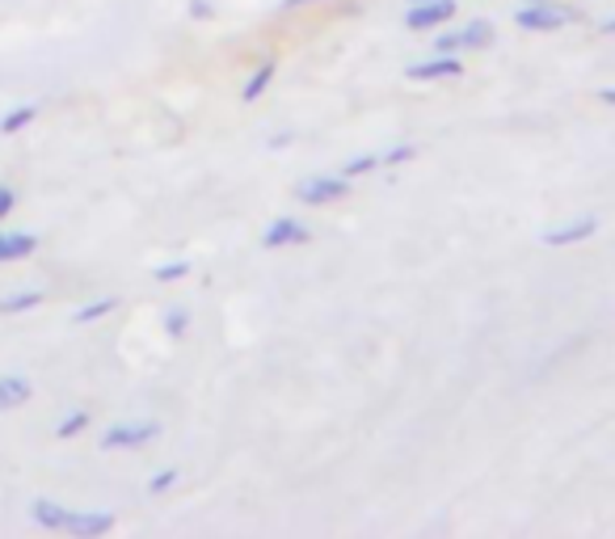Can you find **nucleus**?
<instances>
[{"mask_svg": "<svg viewBox=\"0 0 615 539\" xmlns=\"http://www.w3.org/2000/svg\"><path fill=\"white\" fill-rule=\"evenodd\" d=\"M598 101H603V106H615V85H607V89H598Z\"/></svg>", "mask_w": 615, "mask_h": 539, "instance_id": "nucleus-26", "label": "nucleus"}, {"mask_svg": "<svg viewBox=\"0 0 615 539\" xmlns=\"http://www.w3.org/2000/svg\"><path fill=\"white\" fill-rule=\"evenodd\" d=\"M274 72H279V60H261L258 68L249 72V80H245V89H240V101H258V97L274 85Z\"/></svg>", "mask_w": 615, "mask_h": 539, "instance_id": "nucleus-13", "label": "nucleus"}, {"mask_svg": "<svg viewBox=\"0 0 615 539\" xmlns=\"http://www.w3.org/2000/svg\"><path fill=\"white\" fill-rule=\"evenodd\" d=\"M190 18H194V22H207V18H215V4H207V0H194V4H190Z\"/></svg>", "mask_w": 615, "mask_h": 539, "instance_id": "nucleus-24", "label": "nucleus"}, {"mask_svg": "<svg viewBox=\"0 0 615 539\" xmlns=\"http://www.w3.org/2000/svg\"><path fill=\"white\" fill-rule=\"evenodd\" d=\"M308 240H312V228H308V224L291 219V215H279V219L266 224L261 249H291V245H308Z\"/></svg>", "mask_w": 615, "mask_h": 539, "instance_id": "nucleus-5", "label": "nucleus"}, {"mask_svg": "<svg viewBox=\"0 0 615 539\" xmlns=\"http://www.w3.org/2000/svg\"><path fill=\"white\" fill-rule=\"evenodd\" d=\"M68 510H72V506H64V502H51V497H34V502H30V522H34L39 531H60V536H64Z\"/></svg>", "mask_w": 615, "mask_h": 539, "instance_id": "nucleus-10", "label": "nucleus"}, {"mask_svg": "<svg viewBox=\"0 0 615 539\" xmlns=\"http://www.w3.org/2000/svg\"><path fill=\"white\" fill-rule=\"evenodd\" d=\"M152 439H161V422H119L97 439V446L101 451H140Z\"/></svg>", "mask_w": 615, "mask_h": 539, "instance_id": "nucleus-3", "label": "nucleus"}, {"mask_svg": "<svg viewBox=\"0 0 615 539\" xmlns=\"http://www.w3.org/2000/svg\"><path fill=\"white\" fill-rule=\"evenodd\" d=\"M39 118V106H18V110H9V115L0 118V136H18L22 127H30Z\"/></svg>", "mask_w": 615, "mask_h": 539, "instance_id": "nucleus-17", "label": "nucleus"}, {"mask_svg": "<svg viewBox=\"0 0 615 539\" xmlns=\"http://www.w3.org/2000/svg\"><path fill=\"white\" fill-rule=\"evenodd\" d=\"M30 397H34V384L22 371H4L0 376V413L22 409V405H30Z\"/></svg>", "mask_w": 615, "mask_h": 539, "instance_id": "nucleus-11", "label": "nucleus"}, {"mask_svg": "<svg viewBox=\"0 0 615 539\" xmlns=\"http://www.w3.org/2000/svg\"><path fill=\"white\" fill-rule=\"evenodd\" d=\"M350 194V182L342 173H316V177H304L295 186V203L304 207H330V203H342Z\"/></svg>", "mask_w": 615, "mask_h": 539, "instance_id": "nucleus-2", "label": "nucleus"}, {"mask_svg": "<svg viewBox=\"0 0 615 539\" xmlns=\"http://www.w3.org/2000/svg\"><path fill=\"white\" fill-rule=\"evenodd\" d=\"M89 422H94V418H89V409H72L68 418L55 425V439H60V443H68V439H76V434H85Z\"/></svg>", "mask_w": 615, "mask_h": 539, "instance_id": "nucleus-16", "label": "nucleus"}, {"mask_svg": "<svg viewBox=\"0 0 615 539\" xmlns=\"http://www.w3.org/2000/svg\"><path fill=\"white\" fill-rule=\"evenodd\" d=\"M43 304V291H13L0 300V316H22V312H34Z\"/></svg>", "mask_w": 615, "mask_h": 539, "instance_id": "nucleus-15", "label": "nucleus"}, {"mask_svg": "<svg viewBox=\"0 0 615 539\" xmlns=\"http://www.w3.org/2000/svg\"><path fill=\"white\" fill-rule=\"evenodd\" d=\"M409 4H418V0H409Z\"/></svg>", "mask_w": 615, "mask_h": 539, "instance_id": "nucleus-29", "label": "nucleus"}, {"mask_svg": "<svg viewBox=\"0 0 615 539\" xmlns=\"http://www.w3.org/2000/svg\"><path fill=\"white\" fill-rule=\"evenodd\" d=\"M379 164H384V161H379L376 152H367V157H355V161H346V164H342V169H337V173H342L346 182H358V177H367V173H376Z\"/></svg>", "mask_w": 615, "mask_h": 539, "instance_id": "nucleus-18", "label": "nucleus"}, {"mask_svg": "<svg viewBox=\"0 0 615 539\" xmlns=\"http://www.w3.org/2000/svg\"><path fill=\"white\" fill-rule=\"evenodd\" d=\"M489 43H494V25L468 22V25H460V30L439 34V39H434V51H439V55H460V51H485Z\"/></svg>", "mask_w": 615, "mask_h": 539, "instance_id": "nucleus-4", "label": "nucleus"}, {"mask_svg": "<svg viewBox=\"0 0 615 539\" xmlns=\"http://www.w3.org/2000/svg\"><path fill=\"white\" fill-rule=\"evenodd\" d=\"M161 325H165V337H186V333H190V312H186L182 304L165 308Z\"/></svg>", "mask_w": 615, "mask_h": 539, "instance_id": "nucleus-19", "label": "nucleus"}, {"mask_svg": "<svg viewBox=\"0 0 615 539\" xmlns=\"http://www.w3.org/2000/svg\"><path fill=\"white\" fill-rule=\"evenodd\" d=\"M177 481H182V468H161L152 481H148V493H152V497H161V493H169Z\"/></svg>", "mask_w": 615, "mask_h": 539, "instance_id": "nucleus-20", "label": "nucleus"}, {"mask_svg": "<svg viewBox=\"0 0 615 539\" xmlns=\"http://www.w3.org/2000/svg\"><path fill=\"white\" fill-rule=\"evenodd\" d=\"M464 76V64H460V55H434L427 64H409L404 68V80H413V85H434V80H460Z\"/></svg>", "mask_w": 615, "mask_h": 539, "instance_id": "nucleus-7", "label": "nucleus"}, {"mask_svg": "<svg viewBox=\"0 0 615 539\" xmlns=\"http://www.w3.org/2000/svg\"><path fill=\"white\" fill-rule=\"evenodd\" d=\"M115 522L119 518L110 515V510H68V522H64V536H76V539H101L115 531Z\"/></svg>", "mask_w": 615, "mask_h": 539, "instance_id": "nucleus-6", "label": "nucleus"}, {"mask_svg": "<svg viewBox=\"0 0 615 539\" xmlns=\"http://www.w3.org/2000/svg\"><path fill=\"white\" fill-rule=\"evenodd\" d=\"M13 207H18V194H13L9 186H0V219H9Z\"/></svg>", "mask_w": 615, "mask_h": 539, "instance_id": "nucleus-23", "label": "nucleus"}, {"mask_svg": "<svg viewBox=\"0 0 615 539\" xmlns=\"http://www.w3.org/2000/svg\"><path fill=\"white\" fill-rule=\"evenodd\" d=\"M186 274H190V261H165V266L152 270V279L157 282H182Z\"/></svg>", "mask_w": 615, "mask_h": 539, "instance_id": "nucleus-21", "label": "nucleus"}, {"mask_svg": "<svg viewBox=\"0 0 615 539\" xmlns=\"http://www.w3.org/2000/svg\"><path fill=\"white\" fill-rule=\"evenodd\" d=\"M287 143H291V136H287V131H279V136L270 140V148H287Z\"/></svg>", "mask_w": 615, "mask_h": 539, "instance_id": "nucleus-27", "label": "nucleus"}, {"mask_svg": "<svg viewBox=\"0 0 615 539\" xmlns=\"http://www.w3.org/2000/svg\"><path fill=\"white\" fill-rule=\"evenodd\" d=\"M455 0H418V4H409V13H404V25L409 30H434V25H447L455 18Z\"/></svg>", "mask_w": 615, "mask_h": 539, "instance_id": "nucleus-8", "label": "nucleus"}, {"mask_svg": "<svg viewBox=\"0 0 615 539\" xmlns=\"http://www.w3.org/2000/svg\"><path fill=\"white\" fill-rule=\"evenodd\" d=\"M110 312H119V300H115V295H106V300H94V304L76 308V312H72V325H94V321H106Z\"/></svg>", "mask_w": 615, "mask_h": 539, "instance_id": "nucleus-14", "label": "nucleus"}, {"mask_svg": "<svg viewBox=\"0 0 615 539\" xmlns=\"http://www.w3.org/2000/svg\"><path fill=\"white\" fill-rule=\"evenodd\" d=\"M34 249H39V236L34 233H4V228H0V266H4V261L30 258Z\"/></svg>", "mask_w": 615, "mask_h": 539, "instance_id": "nucleus-12", "label": "nucleus"}, {"mask_svg": "<svg viewBox=\"0 0 615 539\" xmlns=\"http://www.w3.org/2000/svg\"><path fill=\"white\" fill-rule=\"evenodd\" d=\"M598 34H615V18H607V22L598 25Z\"/></svg>", "mask_w": 615, "mask_h": 539, "instance_id": "nucleus-28", "label": "nucleus"}, {"mask_svg": "<svg viewBox=\"0 0 615 539\" xmlns=\"http://www.w3.org/2000/svg\"><path fill=\"white\" fill-rule=\"evenodd\" d=\"M594 233H598V219H594V215H582V219H573L565 228H548V233L540 236V245H548V249H569V245L591 240Z\"/></svg>", "mask_w": 615, "mask_h": 539, "instance_id": "nucleus-9", "label": "nucleus"}, {"mask_svg": "<svg viewBox=\"0 0 615 539\" xmlns=\"http://www.w3.org/2000/svg\"><path fill=\"white\" fill-rule=\"evenodd\" d=\"M578 22V13L561 4V0H527L519 13H515V25L519 30H536V34H544V30H561V25Z\"/></svg>", "mask_w": 615, "mask_h": 539, "instance_id": "nucleus-1", "label": "nucleus"}, {"mask_svg": "<svg viewBox=\"0 0 615 539\" xmlns=\"http://www.w3.org/2000/svg\"><path fill=\"white\" fill-rule=\"evenodd\" d=\"M413 157H418V148H413V143H397V148H392V152H384L379 161H384V169H388V164H404V161H413Z\"/></svg>", "mask_w": 615, "mask_h": 539, "instance_id": "nucleus-22", "label": "nucleus"}, {"mask_svg": "<svg viewBox=\"0 0 615 539\" xmlns=\"http://www.w3.org/2000/svg\"><path fill=\"white\" fill-rule=\"evenodd\" d=\"M308 4H316V0H283L279 13H300V9H308Z\"/></svg>", "mask_w": 615, "mask_h": 539, "instance_id": "nucleus-25", "label": "nucleus"}]
</instances>
